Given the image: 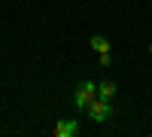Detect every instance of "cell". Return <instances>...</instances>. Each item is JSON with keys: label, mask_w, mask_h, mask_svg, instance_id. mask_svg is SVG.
Listing matches in <instances>:
<instances>
[{"label": "cell", "mask_w": 152, "mask_h": 137, "mask_svg": "<svg viewBox=\"0 0 152 137\" xmlns=\"http://www.w3.org/2000/svg\"><path fill=\"white\" fill-rule=\"evenodd\" d=\"M94 97H97V82L85 79V82H79V85H76V92H73V107L79 110V113H85V107L91 104Z\"/></svg>", "instance_id": "cell-1"}, {"label": "cell", "mask_w": 152, "mask_h": 137, "mask_svg": "<svg viewBox=\"0 0 152 137\" xmlns=\"http://www.w3.org/2000/svg\"><path fill=\"white\" fill-rule=\"evenodd\" d=\"M85 113H88V119H91V122H107V119L113 116V104L107 101V97H100V95H97L94 101L85 107Z\"/></svg>", "instance_id": "cell-2"}, {"label": "cell", "mask_w": 152, "mask_h": 137, "mask_svg": "<svg viewBox=\"0 0 152 137\" xmlns=\"http://www.w3.org/2000/svg\"><path fill=\"white\" fill-rule=\"evenodd\" d=\"M76 131H79V122H76V119H61L58 125L52 128V134H55V137H73Z\"/></svg>", "instance_id": "cell-3"}, {"label": "cell", "mask_w": 152, "mask_h": 137, "mask_svg": "<svg viewBox=\"0 0 152 137\" xmlns=\"http://www.w3.org/2000/svg\"><path fill=\"white\" fill-rule=\"evenodd\" d=\"M97 95H100V97H107V101H113V97H116V82H113V79L97 82Z\"/></svg>", "instance_id": "cell-4"}, {"label": "cell", "mask_w": 152, "mask_h": 137, "mask_svg": "<svg viewBox=\"0 0 152 137\" xmlns=\"http://www.w3.org/2000/svg\"><path fill=\"white\" fill-rule=\"evenodd\" d=\"M88 43H91V49H94L97 55H100V52H110V40H107L104 34H94V37H91Z\"/></svg>", "instance_id": "cell-5"}, {"label": "cell", "mask_w": 152, "mask_h": 137, "mask_svg": "<svg viewBox=\"0 0 152 137\" xmlns=\"http://www.w3.org/2000/svg\"><path fill=\"white\" fill-rule=\"evenodd\" d=\"M97 61H100V67H110V64H113V52H100Z\"/></svg>", "instance_id": "cell-6"}, {"label": "cell", "mask_w": 152, "mask_h": 137, "mask_svg": "<svg viewBox=\"0 0 152 137\" xmlns=\"http://www.w3.org/2000/svg\"><path fill=\"white\" fill-rule=\"evenodd\" d=\"M149 55H152V43H149Z\"/></svg>", "instance_id": "cell-7"}]
</instances>
